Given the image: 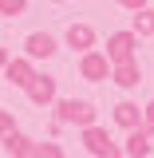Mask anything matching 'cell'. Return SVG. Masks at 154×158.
Listing matches in <instances>:
<instances>
[{"label": "cell", "mask_w": 154, "mask_h": 158, "mask_svg": "<svg viewBox=\"0 0 154 158\" xmlns=\"http://www.w3.org/2000/svg\"><path fill=\"white\" fill-rule=\"evenodd\" d=\"M95 103L91 99H56V118L67 123V127H95Z\"/></svg>", "instance_id": "cell-1"}, {"label": "cell", "mask_w": 154, "mask_h": 158, "mask_svg": "<svg viewBox=\"0 0 154 158\" xmlns=\"http://www.w3.org/2000/svg\"><path fill=\"white\" fill-rule=\"evenodd\" d=\"M83 146H87L91 158H123V146L103 127H83Z\"/></svg>", "instance_id": "cell-2"}, {"label": "cell", "mask_w": 154, "mask_h": 158, "mask_svg": "<svg viewBox=\"0 0 154 158\" xmlns=\"http://www.w3.org/2000/svg\"><path fill=\"white\" fill-rule=\"evenodd\" d=\"M103 56L111 63H127V59H138V36L127 28V32H111L107 36V52Z\"/></svg>", "instance_id": "cell-3"}, {"label": "cell", "mask_w": 154, "mask_h": 158, "mask_svg": "<svg viewBox=\"0 0 154 158\" xmlns=\"http://www.w3.org/2000/svg\"><path fill=\"white\" fill-rule=\"evenodd\" d=\"M79 75L87 79V83H107L111 79V59L103 56V52H95V48L83 52L79 56Z\"/></svg>", "instance_id": "cell-4"}, {"label": "cell", "mask_w": 154, "mask_h": 158, "mask_svg": "<svg viewBox=\"0 0 154 158\" xmlns=\"http://www.w3.org/2000/svg\"><path fill=\"white\" fill-rule=\"evenodd\" d=\"M24 91H28V99H32L36 107H52V103L59 99L56 95V91H59V79L56 75H40V71H36V79H32Z\"/></svg>", "instance_id": "cell-5"}, {"label": "cell", "mask_w": 154, "mask_h": 158, "mask_svg": "<svg viewBox=\"0 0 154 158\" xmlns=\"http://www.w3.org/2000/svg\"><path fill=\"white\" fill-rule=\"evenodd\" d=\"M4 79L12 83V87H28L32 79H36V63L28 56H16V59H8L4 63Z\"/></svg>", "instance_id": "cell-6"}, {"label": "cell", "mask_w": 154, "mask_h": 158, "mask_svg": "<svg viewBox=\"0 0 154 158\" xmlns=\"http://www.w3.org/2000/svg\"><path fill=\"white\" fill-rule=\"evenodd\" d=\"M59 52V44H56V36H48V32H32V36L24 40V56L28 59H52Z\"/></svg>", "instance_id": "cell-7"}, {"label": "cell", "mask_w": 154, "mask_h": 158, "mask_svg": "<svg viewBox=\"0 0 154 158\" xmlns=\"http://www.w3.org/2000/svg\"><path fill=\"white\" fill-rule=\"evenodd\" d=\"M111 83H119L123 91H131L142 83V67H138V59H127V63H111Z\"/></svg>", "instance_id": "cell-8"}, {"label": "cell", "mask_w": 154, "mask_h": 158, "mask_svg": "<svg viewBox=\"0 0 154 158\" xmlns=\"http://www.w3.org/2000/svg\"><path fill=\"white\" fill-rule=\"evenodd\" d=\"M63 40H67V48H75L79 56H83V52L95 48V28H91V24H67Z\"/></svg>", "instance_id": "cell-9"}, {"label": "cell", "mask_w": 154, "mask_h": 158, "mask_svg": "<svg viewBox=\"0 0 154 158\" xmlns=\"http://www.w3.org/2000/svg\"><path fill=\"white\" fill-rule=\"evenodd\" d=\"M0 142H4V154H12V158H36V142L24 131H8Z\"/></svg>", "instance_id": "cell-10"}, {"label": "cell", "mask_w": 154, "mask_h": 158, "mask_svg": "<svg viewBox=\"0 0 154 158\" xmlns=\"http://www.w3.org/2000/svg\"><path fill=\"white\" fill-rule=\"evenodd\" d=\"M150 150H154V142H150V135H146L142 127L127 131V142H123V154H127V158H146Z\"/></svg>", "instance_id": "cell-11"}, {"label": "cell", "mask_w": 154, "mask_h": 158, "mask_svg": "<svg viewBox=\"0 0 154 158\" xmlns=\"http://www.w3.org/2000/svg\"><path fill=\"white\" fill-rule=\"evenodd\" d=\"M115 123L123 127V131H135V127H142V107H138V103H131V99L115 103Z\"/></svg>", "instance_id": "cell-12"}, {"label": "cell", "mask_w": 154, "mask_h": 158, "mask_svg": "<svg viewBox=\"0 0 154 158\" xmlns=\"http://www.w3.org/2000/svg\"><path fill=\"white\" fill-rule=\"evenodd\" d=\"M131 32L138 40L142 36H154V8H135V24H131Z\"/></svg>", "instance_id": "cell-13"}, {"label": "cell", "mask_w": 154, "mask_h": 158, "mask_svg": "<svg viewBox=\"0 0 154 158\" xmlns=\"http://www.w3.org/2000/svg\"><path fill=\"white\" fill-rule=\"evenodd\" d=\"M28 0H0V16H24Z\"/></svg>", "instance_id": "cell-14"}, {"label": "cell", "mask_w": 154, "mask_h": 158, "mask_svg": "<svg viewBox=\"0 0 154 158\" xmlns=\"http://www.w3.org/2000/svg\"><path fill=\"white\" fill-rule=\"evenodd\" d=\"M36 158H63L59 142H36Z\"/></svg>", "instance_id": "cell-15"}, {"label": "cell", "mask_w": 154, "mask_h": 158, "mask_svg": "<svg viewBox=\"0 0 154 158\" xmlns=\"http://www.w3.org/2000/svg\"><path fill=\"white\" fill-rule=\"evenodd\" d=\"M8 131H16V115H12V111H4V107H0V138L8 135Z\"/></svg>", "instance_id": "cell-16"}, {"label": "cell", "mask_w": 154, "mask_h": 158, "mask_svg": "<svg viewBox=\"0 0 154 158\" xmlns=\"http://www.w3.org/2000/svg\"><path fill=\"white\" fill-rule=\"evenodd\" d=\"M142 131H146V135H154V99L142 107Z\"/></svg>", "instance_id": "cell-17"}, {"label": "cell", "mask_w": 154, "mask_h": 158, "mask_svg": "<svg viewBox=\"0 0 154 158\" xmlns=\"http://www.w3.org/2000/svg\"><path fill=\"white\" fill-rule=\"evenodd\" d=\"M119 4H123V8H131V12H135V8H146V4H150V0H119Z\"/></svg>", "instance_id": "cell-18"}, {"label": "cell", "mask_w": 154, "mask_h": 158, "mask_svg": "<svg viewBox=\"0 0 154 158\" xmlns=\"http://www.w3.org/2000/svg\"><path fill=\"white\" fill-rule=\"evenodd\" d=\"M8 59H12V56H8V52L0 48V71H4V63H8Z\"/></svg>", "instance_id": "cell-19"}, {"label": "cell", "mask_w": 154, "mask_h": 158, "mask_svg": "<svg viewBox=\"0 0 154 158\" xmlns=\"http://www.w3.org/2000/svg\"><path fill=\"white\" fill-rule=\"evenodd\" d=\"M52 4H63V0H52Z\"/></svg>", "instance_id": "cell-20"}, {"label": "cell", "mask_w": 154, "mask_h": 158, "mask_svg": "<svg viewBox=\"0 0 154 158\" xmlns=\"http://www.w3.org/2000/svg\"><path fill=\"white\" fill-rule=\"evenodd\" d=\"M0 158H4V154H0Z\"/></svg>", "instance_id": "cell-21"}]
</instances>
